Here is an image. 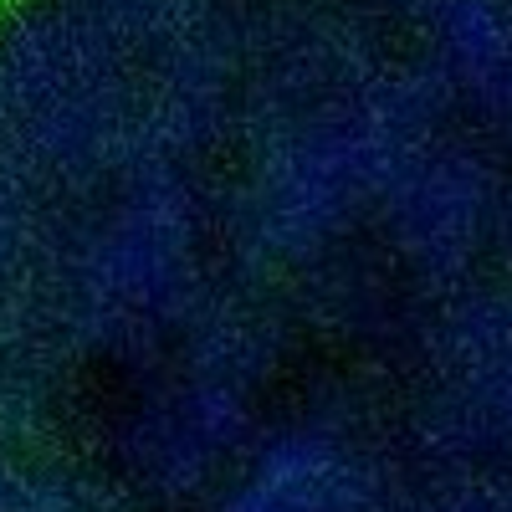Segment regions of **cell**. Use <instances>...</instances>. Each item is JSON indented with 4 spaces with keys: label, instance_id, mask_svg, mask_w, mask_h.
I'll return each instance as SVG.
<instances>
[{
    "label": "cell",
    "instance_id": "cell-1",
    "mask_svg": "<svg viewBox=\"0 0 512 512\" xmlns=\"http://www.w3.org/2000/svg\"><path fill=\"white\" fill-rule=\"evenodd\" d=\"M0 512H512V0H0Z\"/></svg>",
    "mask_w": 512,
    "mask_h": 512
}]
</instances>
